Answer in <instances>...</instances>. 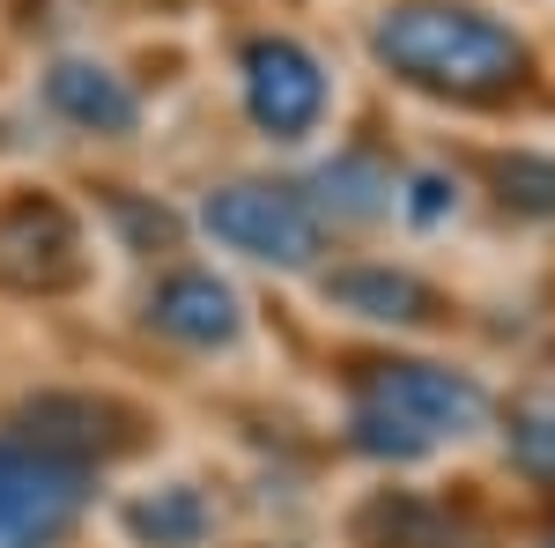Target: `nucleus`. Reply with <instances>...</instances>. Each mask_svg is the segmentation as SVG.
<instances>
[{"instance_id":"nucleus-1","label":"nucleus","mask_w":555,"mask_h":548,"mask_svg":"<svg viewBox=\"0 0 555 548\" xmlns=\"http://www.w3.org/2000/svg\"><path fill=\"white\" fill-rule=\"evenodd\" d=\"M385 75H400L408 89L452 97V104H496L526 82V38L504 30L496 15L460 8V0H400L385 8L371 30Z\"/></svg>"},{"instance_id":"nucleus-2","label":"nucleus","mask_w":555,"mask_h":548,"mask_svg":"<svg viewBox=\"0 0 555 548\" xmlns=\"http://www.w3.org/2000/svg\"><path fill=\"white\" fill-rule=\"evenodd\" d=\"M201 222L230 253H253L267 267H311L319 259V215L289 186H253V178L245 186H215Z\"/></svg>"},{"instance_id":"nucleus-3","label":"nucleus","mask_w":555,"mask_h":548,"mask_svg":"<svg viewBox=\"0 0 555 548\" xmlns=\"http://www.w3.org/2000/svg\"><path fill=\"white\" fill-rule=\"evenodd\" d=\"M89 275L82 230L52 193H23L0 208V290L15 296H60Z\"/></svg>"},{"instance_id":"nucleus-4","label":"nucleus","mask_w":555,"mask_h":548,"mask_svg":"<svg viewBox=\"0 0 555 548\" xmlns=\"http://www.w3.org/2000/svg\"><path fill=\"white\" fill-rule=\"evenodd\" d=\"M356 408H378V416L408 422L423 445H444V437L481 430L489 393H481L467 371H444V364H371Z\"/></svg>"},{"instance_id":"nucleus-5","label":"nucleus","mask_w":555,"mask_h":548,"mask_svg":"<svg viewBox=\"0 0 555 548\" xmlns=\"http://www.w3.org/2000/svg\"><path fill=\"white\" fill-rule=\"evenodd\" d=\"M89 505V467L0 445V548H52Z\"/></svg>"},{"instance_id":"nucleus-6","label":"nucleus","mask_w":555,"mask_h":548,"mask_svg":"<svg viewBox=\"0 0 555 548\" xmlns=\"http://www.w3.org/2000/svg\"><path fill=\"white\" fill-rule=\"evenodd\" d=\"M15 430L23 445L44 453V460H67V467H89V460H119L141 445V416L104 400V393H38L15 408Z\"/></svg>"},{"instance_id":"nucleus-7","label":"nucleus","mask_w":555,"mask_h":548,"mask_svg":"<svg viewBox=\"0 0 555 548\" xmlns=\"http://www.w3.org/2000/svg\"><path fill=\"white\" fill-rule=\"evenodd\" d=\"M245 112L259 133L297 141L326 119V75L297 38H253L245 44Z\"/></svg>"},{"instance_id":"nucleus-8","label":"nucleus","mask_w":555,"mask_h":548,"mask_svg":"<svg viewBox=\"0 0 555 548\" xmlns=\"http://www.w3.org/2000/svg\"><path fill=\"white\" fill-rule=\"evenodd\" d=\"M149 327L185 341V348H230L245 311H237V290L215 282L208 267H178V275H164V290L149 296Z\"/></svg>"},{"instance_id":"nucleus-9","label":"nucleus","mask_w":555,"mask_h":548,"mask_svg":"<svg viewBox=\"0 0 555 548\" xmlns=\"http://www.w3.org/2000/svg\"><path fill=\"white\" fill-rule=\"evenodd\" d=\"M356 548H489V534L467 511L437 505V497L385 489V497H371L356 511Z\"/></svg>"},{"instance_id":"nucleus-10","label":"nucleus","mask_w":555,"mask_h":548,"mask_svg":"<svg viewBox=\"0 0 555 548\" xmlns=\"http://www.w3.org/2000/svg\"><path fill=\"white\" fill-rule=\"evenodd\" d=\"M319 296L334 311L371 319V327H437L444 319V296L429 290L423 275H408V267H334L319 282Z\"/></svg>"},{"instance_id":"nucleus-11","label":"nucleus","mask_w":555,"mask_h":548,"mask_svg":"<svg viewBox=\"0 0 555 548\" xmlns=\"http://www.w3.org/2000/svg\"><path fill=\"white\" fill-rule=\"evenodd\" d=\"M44 104H52L60 119L89 127V133H133V119H141L133 89L119 82L112 67H96V60H60V67L44 75Z\"/></svg>"},{"instance_id":"nucleus-12","label":"nucleus","mask_w":555,"mask_h":548,"mask_svg":"<svg viewBox=\"0 0 555 548\" xmlns=\"http://www.w3.org/2000/svg\"><path fill=\"white\" fill-rule=\"evenodd\" d=\"M127 534L141 548H201V534H208V497L185 489V482H171V489L127 505Z\"/></svg>"},{"instance_id":"nucleus-13","label":"nucleus","mask_w":555,"mask_h":548,"mask_svg":"<svg viewBox=\"0 0 555 548\" xmlns=\"http://www.w3.org/2000/svg\"><path fill=\"white\" fill-rule=\"evenodd\" d=\"M311 193H319V208L348 215V222H371V215L392 208V170L378 156H334V164L311 178Z\"/></svg>"},{"instance_id":"nucleus-14","label":"nucleus","mask_w":555,"mask_h":548,"mask_svg":"<svg viewBox=\"0 0 555 548\" xmlns=\"http://www.w3.org/2000/svg\"><path fill=\"white\" fill-rule=\"evenodd\" d=\"M489 186H496L504 208L533 215V222H555V156L504 149V156H489Z\"/></svg>"},{"instance_id":"nucleus-15","label":"nucleus","mask_w":555,"mask_h":548,"mask_svg":"<svg viewBox=\"0 0 555 548\" xmlns=\"http://www.w3.org/2000/svg\"><path fill=\"white\" fill-rule=\"evenodd\" d=\"M104 208H112V222H119V230H127L133 253H171V245H178V215H171V208L133 201V193H112Z\"/></svg>"},{"instance_id":"nucleus-16","label":"nucleus","mask_w":555,"mask_h":548,"mask_svg":"<svg viewBox=\"0 0 555 548\" xmlns=\"http://www.w3.org/2000/svg\"><path fill=\"white\" fill-rule=\"evenodd\" d=\"M512 460L533 474V482H555V408H518L512 430H504Z\"/></svg>"},{"instance_id":"nucleus-17","label":"nucleus","mask_w":555,"mask_h":548,"mask_svg":"<svg viewBox=\"0 0 555 548\" xmlns=\"http://www.w3.org/2000/svg\"><path fill=\"white\" fill-rule=\"evenodd\" d=\"M348 445H356V453H371V460H423V453H429L408 422L378 416V408H356V422H348Z\"/></svg>"},{"instance_id":"nucleus-18","label":"nucleus","mask_w":555,"mask_h":548,"mask_svg":"<svg viewBox=\"0 0 555 548\" xmlns=\"http://www.w3.org/2000/svg\"><path fill=\"white\" fill-rule=\"evenodd\" d=\"M452 201H460V193H452V178H437V170H423V178L408 186V215H415V222H444Z\"/></svg>"},{"instance_id":"nucleus-19","label":"nucleus","mask_w":555,"mask_h":548,"mask_svg":"<svg viewBox=\"0 0 555 548\" xmlns=\"http://www.w3.org/2000/svg\"><path fill=\"white\" fill-rule=\"evenodd\" d=\"M548 548H555V534H548Z\"/></svg>"}]
</instances>
